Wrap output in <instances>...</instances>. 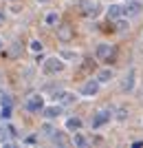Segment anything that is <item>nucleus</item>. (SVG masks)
I'll list each match as a JSON object with an SVG mask.
<instances>
[{"label": "nucleus", "mask_w": 143, "mask_h": 148, "mask_svg": "<svg viewBox=\"0 0 143 148\" xmlns=\"http://www.w3.org/2000/svg\"><path fill=\"white\" fill-rule=\"evenodd\" d=\"M9 135H11L9 126H7V128H2V126H0V144H5L7 139H9Z\"/></svg>", "instance_id": "f3484780"}, {"label": "nucleus", "mask_w": 143, "mask_h": 148, "mask_svg": "<svg viewBox=\"0 0 143 148\" xmlns=\"http://www.w3.org/2000/svg\"><path fill=\"white\" fill-rule=\"evenodd\" d=\"M75 97L77 95H73V93H68V91H62V93H57L55 95V102H60V104H70V102H75Z\"/></svg>", "instance_id": "9d476101"}, {"label": "nucleus", "mask_w": 143, "mask_h": 148, "mask_svg": "<svg viewBox=\"0 0 143 148\" xmlns=\"http://www.w3.org/2000/svg\"><path fill=\"white\" fill-rule=\"evenodd\" d=\"M60 113H62V104H55V106H44V117H46V119H55Z\"/></svg>", "instance_id": "6e6552de"}, {"label": "nucleus", "mask_w": 143, "mask_h": 148, "mask_svg": "<svg viewBox=\"0 0 143 148\" xmlns=\"http://www.w3.org/2000/svg\"><path fill=\"white\" fill-rule=\"evenodd\" d=\"M26 111H31V113H40V111H44V97L40 95V93L29 97V102H26Z\"/></svg>", "instance_id": "39448f33"}, {"label": "nucleus", "mask_w": 143, "mask_h": 148, "mask_svg": "<svg viewBox=\"0 0 143 148\" xmlns=\"http://www.w3.org/2000/svg\"><path fill=\"white\" fill-rule=\"evenodd\" d=\"M42 130H44V133H46V135H51V133H53V128H51L49 124H44V128H42Z\"/></svg>", "instance_id": "412c9836"}, {"label": "nucleus", "mask_w": 143, "mask_h": 148, "mask_svg": "<svg viewBox=\"0 0 143 148\" xmlns=\"http://www.w3.org/2000/svg\"><path fill=\"white\" fill-rule=\"evenodd\" d=\"M110 117H112V113L108 111V108H104V111H97V113L93 115V119H90V126H93V128H101L104 124L110 122Z\"/></svg>", "instance_id": "7ed1b4c3"}, {"label": "nucleus", "mask_w": 143, "mask_h": 148, "mask_svg": "<svg viewBox=\"0 0 143 148\" xmlns=\"http://www.w3.org/2000/svg\"><path fill=\"white\" fill-rule=\"evenodd\" d=\"M44 22H46V25H49V27H55L57 22H60V16H57V13L53 11V13H49V16L44 18Z\"/></svg>", "instance_id": "2eb2a0df"}, {"label": "nucleus", "mask_w": 143, "mask_h": 148, "mask_svg": "<svg viewBox=\"0 0 143 148\" xmlns=\"http://www.w3.org/2000/svg\"><path fill=\"white\" fill-rule=\"evenodd\" d=\"M60 58H62V60H68V62H77V53H75V51H68V49H64V51H60Z\"/></svg>", "instance_id": "4468645a"}, {"label": "nucleus", "mask_w": 143, "mask_h": 148, "mask_svg": "<svg viewBox=\"0 0 143 148\" xmlns=\"http://www.w3.org/2000/svg\"><path fill=\"white\" fill-rule=\"evenodd\" d=\"M5 119H9L11 117V104H2V113H0Z\"/></svg>", "instance_id": "a211bd4d"}, {"label": "nucleus", "mask_w": 143, "mask_h": 148, "mask_svg": "<svg viewBox=\"0 0 143 148\" xmlns=\"http://www.w3.org/2000/svg\"><path fill=\"white\" fill-rule=\"evenodd\" d=\"M35 139H37L35 135H31V137H26V144H35Z\"/></svg>", "instance_id": "4be33fe9"}, {"label": "nucleus", "mask_w": 143, "mask_h": 148, "mask_svg": "<svg viewBox=\"0 0 143 148\" xmlns=\"http://www.w3.org/2000/svg\"><path fill=\"white\" fill-rule=\"evenodd\" d=\"M73 144H75V146H86L88 139L84 135H73Z\"/></svg>", "instance_id": "dca6fc26"}, {"label": "nucleus", "mask_w": 143, "mask_h": 148, "mask_svg": "<svg viewBox=\"0 0 143 148\" xmlns=\"http://www.w3.org/2000/svg\"><path fill=\"white\" fill-rule=\"evenodd\" d=\"M117 117H119V119H125V108H121V111H119Z\"/></svg>", "instance_id": "5701e85b"}, {"label": "nucleus", "mask_w": 143, "mask_h": 148, "mask_svg": "<svg viewBox=\"0 0 143 148\" xmlns=\"http://www.w3.org/2000/svg\"><path fill=\"white\" fill-rule=\"evenodd\" d=\"M112 77H115V71H112V69H101L99 73H97V80H99L101 84H104V82H110Z\"/></svg>", "instance_id": "f8f14e48"}, {"label": "nucleus", "mask_w": 143, "mask_h": 148, "mask_svg": "<svg viewBox=\"0 0 143 148\" xmlns=\"http://www.w3.org/2000/svg\"><path fill=\"white\" fill-rule=\"evenodd\" d=\"M64 69L62 64V58H44L42 60V71L46 75H53V73H60Z\"/></svg>", "instance_id": "f03ea898"}, {"label": "nucleus", "mask_w": 143, "mask_h": 148, "mask_svg": "<svg viewBox=\"0 0 143 148\" xmlns=\"http://www.w3.org/2000/svg\"><path fill=\"white\" fill-rule=\"evenodd\" d=\"M99 80H88L84 86L79 88V95H84V97H93V95H97V91H99Z\"/></svg>", "instance_id": "20e7f679"}, {"label": "nucleus", "mask_w": 143, "mask_h": 148, "mask_svg": "<svg viewBox=\"0 0 143 148\" xmlns=\"http://www.w3.org/2000/svg\"><path fill=\"white\" fill-rule=\"evenodd\" d=\"M123 18V5H110L108 7V20H119Z\"/></svg>", "instance_id": "0eeeda50"}, {"label": "nucleus", "mask_w": 143, "mask_h": 148, "mask_svg": "<svg viewBox=\"0 0 143 148\" xmlns=\"http://www.w3.org/2000/svg\"><path fill=\"white\" fill-rule=\"evenodd\" d=\"M84 13H86L88 18H90V16H97V13H99V5H97V2H90V0H84Z\"/></svg>", "instance_id": "1a4fd4ad"}, {"label": "nucleus", "mask_w": 143, "mask_h": 148, "mask_svg": "<svg viewBox=\"0 0 143 148\" xmlns=\"http://www.w3.org/2000/svg\"><path fill=\"white\" fill-rule=\"evenodd\" d=\"M123 91H132L134 88V69H130L128 73H125V80H123Z\"/></svg>", "instance_id": "9b49d317"}, {"label": "nucleus", "mask_w": 143, "mask_h": 148, "mask_svg": "<svg viewBox=\"0 0 143 148\" xmlns=\"http://www.w3.org/2000/svg\"><path fill=\"white\" fill-rule=\"evenodd\" d=\"M31 51L33 53H40V51H42V42H40V40H31Z\"/></svg>", "instance_id": "6ab92c4d"}, {"label": "nucleus", "mask_w": 143, "mask_h": 148, "mask_svg": "<svg viewBox=\"0 0 143 148\" xmlns=\"http://www.w3.org/2000/svg\"><path fill=\"white\" fill-rule=\"evenodd\" d=\"M141 9H143V2L141 0H128L123 5V16H137V13H141Z\"/></svg>", "instance_id": "423d86ee"}, {"label": "nucleus", "mask_w": 143, "mask_h": 148, "mask_svg": "<svg viewBox=\"0 0 143 148\" xmlns=\"http://www.w3.org/2000/svg\"><path fill=\"white\" fill-rule=\"evenodd\" d=\"M64 126H66V130H79L81 128V119L79 117H68Z\"/></svg>", "instance_id": "ddd939ff"}, {"label": "nucleus", "mask_w": 143, "mask_h": 148, "mask_svg": "<svg viewBox=\"0 0 143 148\" xmlns=\"http://www.w3.org/2000/svg\"><path fill=\"white\" fill-rule=\"evenodd\" d=\"M95 58H97V60H101V62L112 64V62H115V58H117V49L104 42V44H99V47L95 49Z\"/></svg>", "instance_id": "f257e3e1"}, {"label": "nucleus", "mask_w": 143, "mask_h": 148, "mask_svg": "<svg viewBox=\"0 0 143 148\" xmlns=\"http://www.w3.org/2000/svg\"><path fill=\"white\" fill-rule=\"evenodd\" d=\"M128 27H130V25H128L125 20H121V18H119V20H117V27H115V29H117V31H125Z\"/></svg>", "instance_id": "aec40b11"}]
</instances>
